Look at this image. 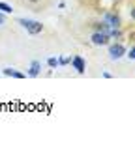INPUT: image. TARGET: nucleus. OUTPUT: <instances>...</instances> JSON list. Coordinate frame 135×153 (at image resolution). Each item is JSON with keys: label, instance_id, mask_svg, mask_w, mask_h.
I'll use <instances>...</instances> for the list:
<instances>
[{"label": "nucleus", "instance_id": "1a4fd4ad", "mask_svg": "<svg viewBox=\"0 0 135 153\" xmlns=\"http://www.w3.org/2000/svg\"><path fill=\"white\" fill-rule=\"evenodd\" d=\"M47 65L51 67V69H55V67L58 65V60H56V58H49V60H47Z\"/></svg>", "mask_w": 135, "mask_h": 153}, {"label": "nucleus", "instance_id": "f257e3e1", "mask_svg": "<svg viewBox=\"0 0 135 153\" xmlns=\"http://www.w3.org/2000/svg\"><path fill=\"white\" fill-rule=\"evenodd\" d=\"M19 25L26 30V32L30 34V36H38V34H41L43 32V22H40V21H30V19H19L17 21Z\"/></svg>", "mask_w": 135, "mask_h": 153}, {"label": "nucleus", "instance_id": "0eeeda50", "mask_svg": "<svg viewBox=\"0 0 135 153\" xmlns=\"http://www.w3.org/2000/svg\"><path fill=\"white\" fill-rule=\"evenodd\" d=\"M41 71V64L38 62V60H34L32 64H30V69H28V76H38Z\"/></svg>", "mask_w": 135, "mask_h": 153}, {"label": "nucleus", "instance_id": "ddd939ff", "mask_svg": "<svg viewBox=\"0 0 135 153\" xmlns=\"http://www.w3.org/2000/svg\"><path fill=\"white\" fill-rule=\"evenodd\" d=\"M4 22H6V17H4V13L0 11V25H4Z\"/></svg>", "mask_w": 135, "mask_h": 153}, {"label": "nucleus", "instance_id": "423d86ee", "mask_svg": "<svg viewBox=\"0 0 135 153\" xmlns=\"http://www.w3.org/2000/svg\"><path fill=\"white\" fill-rule=\"evenodd\" d=\"M4 75H6V76H15V79H26L25 73L13 69V67H6V69H4Z\"/></svg>", "mask_w": 135, "mask_h": 153}, {"label": "nucleus", "instance_id": "f03ea898", "mask_svg": "<svg viewBox=\"0 0 135 153\" xmlns=\"http://www.w3.org/2000/svg\"><path fill=\"white\" fill-rule=\"evenodd\" d=\"M90 43H94L96 47H105V45L111 43V36L105 34V32H98V30H94V34L90 36Z\"/></svg>", "mask_w": 135, "mask_h": 153}, {"label": "nucleus", "instance_id": "20e7f679", "mask_svg": "<svg viewBox=\"0 0 135 153\" xmlns=\"http://www.w3.org/2000/svg\"><path fill=\"white\" fill-rule=\"evenodd\" d=\"M103 22H105V25H109L111 28H120L122 19H120L118 13H105L103 15Z\"/></svg>", "mask_w": 135, "mask_h": 153}, {"label": "nucleus", "instance_id": "39448f33", "mask_svg": "<svg viewBox=\"0 0 135 153\" xmlns=\"http://www.w3.org/2000/svg\"><path fill=\"white\" fill-rule=\"evenodd\" d=\"M70 64L73 65V69L77 71L79 75H82L86 71V62L82 60V56H79V54H75V56H71V60H70Z\"/></svg>", "mask_w": 135, "mask_h": 153}, {"label": "nucleus", "instance_id": "f8f14e48", "mask_svg": "<svg viewBox=\"0 0 135 153\" xmlns=\"http://www.w3.org/2000/svg\"><path fill=\"white\" fill-rule=\"evenodd\" d=\"M26 2H28L30 6H36V4H40V2H41V0H26Z\"/></svg>", "mask_w": 135, "mask_h": 153}, {"label": "nucleus", "instance_id": "6e6552de", "mask_svg": "<svg viewBox=\"0 0 135 153\" xmlns=\"http://www.w3.org/2000/svg\"><path fill=\"white\" fill-rule=\"evenodd\" d=\"M0 11H2V13H11L13 10H11V6H10V4H4V2H0Z\"/></svg>", "mask_w": 135, "mask_h": 153}, {"label": "nucleus", "instance_id": "9b49d317", "mask_svg": "<svg viewBox=\"0 0 135 153\" xmlns=\"http://www.w3.org/2000/svg\"><path fill=\"white\" fill-rule=\"evenodd\" d=\"M128 58H130V60L135 58V49H130V51H128Z\"/></svg>", "mask_w": 135, "mask_h": 153}, {"label": "nucleus", "instance_id": "7ed1b4c3", "mask_svg": "<svg viewBox=\"0 0 135 153\" xmlns=\"http://www.w3.org/2000/svg\"><path fill=\"white\" fill-rule=\"evenodd\" d=\"M126 56V47L120 41L116 43H109V58L111 60H118V58H122Z\"/></svg>", "mask_w": 135, "mask_h": 153}, {"label": "nucleus", "instance_id": "9d476101", "mask_svg": "<svg viewBox=\"0 0 135 153\" xmlns=\"http://www.w3.org/2000/svg\"><path fill=\"white\" fill-rule=\"evenodd\" d=\"M56 60H58V65H62V67H64V65L70 64V60H71V58H56Z\"/></svg>", "mask_w": 135, "mask_h": 153}]
</instances>
